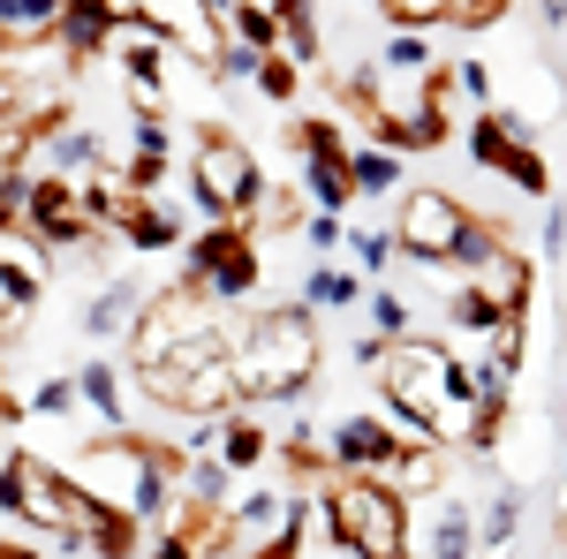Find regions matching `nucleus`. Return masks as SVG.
Returning <instances> with one entry per match:
<instances>
[{
    "mask_svg": "<svg viewBox=\"0 0 567 559\" xmlns=\"http://www.w3.org/2000/svg\"><path fill=\"white\" fill-rule=\"evenodd\" d=\"M69 484L84 491L91 507H114V515H130V521H159L167 515V462L159 454H144L136 438H122V431H106L99 446H84L76 454V469H69Z\"/></svg>",
    "mask_w": 567,
    "mask_h": 559,
    "instance_id": "f257e3e1",
    "label": "nucleus"
},
{
    "mask_svg": "<svg viewBox=\"0 0 567 559\" xmlns=\"http://www.w3.org/2000/svg\"><path fill=\"white\" fill-rule=\"evenodd\" d=\"M318 371V318L303 302H280L250 325V341L235 348V379L243 393H265V401H296Z\"/></svg>",
    "mask_w": 567,
    "mask_h": 559,
    "instance_id": "f03ea898",
    "label": "nucleus"
},
{
    "mask_svg": "<svg viewBox=\"0 0 567 559\" xmlns=\"http://www.w3.org/2000/svg\"><path fill=\"white\" fill-rule=\"evenodd\" d=\"M318 521L333 529V545L349 559H401V545H409V515L386 476H341L318 499Z\"/></svg>",
    "mask_w": 567,
    "mask_h": 559,
    "instance_id": "7ed1b4c3",
    "label": "nucleus"
},
{
    "mask_svg": "<svg viewBox=\"0 0 567 559\" xmlns=\"http://www.w3.org/2000/svg\"><path fill=\"white\" fill-rule=\"evenodd\" d=\"M0 515L31 521L45 537H84L99 507H91L61 469H45L39 454H8V462H0Z\"/></svg>",
    "mask_w": 567,
    "mask_h": 559,
    "instance_id": "20e7f679",
    "label": "nucleus"
},
{
    "mask_svg": "<svg viewBox=\"0 0 567 559\" xmlns=\"http://www.w3.org/2000/svg\"><path fill=\"white\" fill-rule=\"evenodd\" d=\"M462 227H470V213H462L446 189H409V197H401V213H393V242H401V258L439 265V272H446Z\"/></svg>",
    "mask_w": 567,
    "mask_h": 559,
    "instance_id": "39448f33",
    "label": "nucleus"
},
{
    "mask_svg": "<svg viewBox=\"0 0 567 559\" xmlns=\"http://www.w3.org/2000/svg\"><path fill=\"white\" fill-rule=\"evenodd\" d=\"M326 454H333V469H341V476H386L409 446H401V431L379 424V416H341L333 438H326Z\"/></svg>",
    "mask_w": 567,
    "mask_h": 559,
    "instance_id": "423d86ee",
    "label": "nucleus"
},
{
    "mask_svg": "<svg viewBox=\"0 0 567 559\" xmlns=\"http://www.w3.org/2000/svg\"><path fill=\"white\" fill-rule=\"evenodd\" d=\"M197 182L219 189V205L227 213H258V159H250V144H235V136H205L197 144Z\"/></svg>",
    "mask_w": 567,
    "mask_h": 559,
    "instance_id": "0eeeda50",
    "label": "nucleus"
},
{
    "mask_svg": "<svg viewBox=\"0 0 567 559\" xmlns=\"http://www.w3.org/2000/svg\"><path fill=\"white\" fill-rule=\"evenodd\" d=\"M31 227H39L45 242H91V205H84V189L76 182H31Z\"/></svg>",
    "mask_w": 567,
    "mask_h": 559,
    "instance_id": "6e6552de",
    "label": "nucleus"
},
{
    "mask_svg": "<svg viewBox=\"0 0 567 559\" xmlns=\"http://www.w3.org/2000/svg\"><path fill=\"white\" fill-rule=\"evenodd\" d=\"M446 325H454V333H484V341H499V333L515 325V302L499 296L492 280H462L454 302H446Z\"/></svg>",
    "mask_w": 567,
    "mask_h": 559,
    "instance_id": "1a4fd4ad",
    "label": "nucleus"
},
{
    "mask_svg": "<svg viewBox=\"0 0 567 559\" xmlns=\"http://www.w3.org/2000/svg\"><path fill=\"white\" fill-rule=\"evenodd\" d=\"M76 325H84V341L136 333V325H144V288H136V280H106V288L84 302V318H76Z\"/></svg>",
    "mask_w": 567,
    "mask_h": 559,
    "instance_id": "9d476101",
    "label": "nucleus"
},
{
    "mask_svg": "<svg viewBox=\"0 0 567 559\" xmlns=\"http://www.w3.org/2000/svg\"><path fill=\"white\" fill-rule=\"evenodd\" d=\"M39 136H45V167L61 174V182H69V174H99V159H106L91 122H61V114H45Z\"/></svg>",
    "mask_w": 567,
    "mask_h": 559,
    "instance_id": "9b49d317",
    "label": "nucleus"
},
{
    "mask_svg": "<svg viewBox=\"0 0 567 559\" xmlns=\"http://www.w3.org/2000/svg\"><path fill=\"white\" fill-rule=\"evenodd\" d=\"M114 31H122V8H114V0H61V39H69L76 61H84V53H106Z\"/></svg>",
    "mask_w": 567,
    "mask_h": 559,
    "instance_id": "f8f14e48",
    "label": "nucleus"
},
{
    "mask_svg": "<svg viewBox=\"0 0 567 559\" xmlns=\"http://www.w3.org/2000/svg\"><path fill=\"white\" fill-rule=\"evenodd\" d=\"M424 552L432 559H477V515L462 499H439L432 521H424Z\"/></svg>",
    "mask_w": 567,
    "mask_h": 559,
    "instance_id": "ddd939ff",
    "label": "nucleus"
},
{
    "mask_svg": "<svg viewBox=\"0 0 567 559\" xmlns=\"http://www.w3.org/2000/svg\"><path fill=\"white\" fill-rule=\"evenodd\" d=\"M515 537H523V484H492L477 515V552H507Z\"/></svg>",
    "mask_w": 567,
    "mask_h": 559,
    "instance_id": "4468645a",
    "label": "nucleus"
},
{
    "mask_svg": "<svg viewBox=\"0 0 567 559\" xmlns=\"http://www.w3.org/2000/svg\"><path fill=\"white\" fill-rule=\"evenodd\" d=\"M379 76L386 84H432V39L424 31H393L379 45Z\"/></svg>",
    "mask_w": 567,
    "mask_h": 559,
    "instance_id": "2eb2a0df",
    "label": "nucleus"
},
{
    "mask_svg": "<svg viewBox=\"0 0 567 559\" xmlns=\"http://www.w3.org/2000/svg\"><path fill=\"white\" fill-rule=\"evenodd\" d=\"M76 401H91V416L106 431L130 424V401H122V371H114V363H84V371H76Z\"/></svg>",
    "mask_w": 567,
    "mask_h": 559,
    "instance_id": "dca6fc26",
    "label": "nucleus"
},
{
    "mask_svg": "<svg viewBox=\"0 0 567 559\" xmlns=\"http://www.w3.org/2000/svg\"><path fill=\"white\" fill-rule=\"evenodd\" d=\"M349 302H363V272H349V265H318V272L303 280L310 318H333V310H349Z\"/></svg>",
    "mask_w": 567,
    "mask_h": 559,
    "instance_id": "f3484780",
    "label": "nucleus"
},
{
    "mask_svg": "<svg viewBox=\"0 0 567 559\" xmlns=\"http://www.w3.org/2000/svg\"><path fill=\"white\" fill-rule=\"evenodd\" d=\"M122 235H130L136 250H175L182 242V219L159 205V197H130V213H122Z\"/></svg>",
    "mask_w": 567,
    "mask_h": 559,
    "instance_id": "a211bd4d",
    "label": "nucleus"
},
{
    "mask_svg": "<svg viewBox=\"0 0 567 559\" xmlns=\"http://www.w3.org/2000/svg\"><path fill=\"white\" fill-rule=\"evenodd\" d=\"M258 280H265L258 250H250V242H235V250H227V258L213 265V280H205V296H213V302H250V296H258Z\"/></svg>",
    "mask_w": 567,
    "mask_h": 559,
    "instance_id": "6ab92c4d",
    "label": "nucleus"
},
{
    "mask_svg": "<svg viewBox=\"0 0 567 559\" xmlns=\"http://www.w3.org/2000/svg\"><path fill=\"white\" fill-rule=\"evenodd\" d=\"M349 182H355V197H386V189H401V152H386V144L349 152Z\"/></svg>",
    "mask_w": 567,
    "mask_h": 559,
    "instance_id": "aec40b11",
    "label": "nucleus"
},
{
    "mask_svg": "<svg viewBox=\"0 0 567 559\" xmlns=\"http://www.w3.org/2000/svg\"><path fill=\"white\" fill-rule=\"evenodd\" d=\"M227 484H235V469H227L219 454H197V462H189V484H182V499H189L197 515H219V507H227Z\"/></svg>",
    "mask_w": 567,
    "mask_h": 559,
    "instance_id": "412c9836",
    "label": "nucleus"
},
{
    "mask_svg": "<svg viewBox=\"0 0 567 559\" xmlns=\"http://www.w3.org/2000/svg\"><path fill=\"white\" fill-rule=\"evenodd\" d=\"M499 258H507V242H499L484 219H470V227L454 235V258H446V265H454V272H477V280H484V272H492Z\"/></svg>",
    "mask_w": 567,
    "mask_h": 559,
    "instance_id": "4be33fe9",
    "label": "nucleus"
},
{
    "mask_svg": "<svg viewBox=\"0 0 567 559\" xmlns=\"http://www.w3.org/2000/svg\"><path fill=\"white\" fill-rule=\"evenodd\" d=\"M227 23H235V39H243V45L280 53V15H272V0H235V8H227Z\"/></svg>",
    "mask_w": 567,
    "mask_h": 559,
    "instance_id": "5701e85b",
    "label": "nucleus"
},
{
    "mask_svg": "<svg viewBox=\"0 0 567 559\" xmlns=\"http://www.w3.org/2000/svg\"><path fill=\"white\" fill-rule=\"evenodd\" d=\"M0 31H8V39H45V31H61V0H0Z\"/></svg>",
    "mask_w": 567,
    "mask_h": 559,
    "instance_id": "b1692460",
    "label": "nucleus"
},
{
    "mask_svg": "<svg viewBox=\"0 0 567 559\" xmlns=\"http://www.w3.org/2000/svg\"><path fill=\"white\" fill-rule=\"evenodd\" d=\"M363 310H371V333H386V341H409V325H416V302L401 288H371Z\"/></svg>",
    "mask_w": 567,
    "mask_h": 559,
    "instance_id": "393cba45",
    "label": "nucleus"
},
{
    "mask_svg": "<svg viewBox=\"0 0 567 559\" xmlns=\"http://www.w3.org/2000/svg\"><path fill=\"white\" fill-rule=\"evenodd\" d=\"M235 242H243V235H235V227H227V219H219V227H205V235H197V242H189V288H205V280H213V265L227 258V250H235Z\"/></svg>",
    "mask_w": 567,
    "mask_h": 559,
    "instance_id": "a878e982",
    "label": "nucleus"
},
{
    "mask_svg": "<svg viewBox=\"0 0 567 559\" xmlns=\"http://www.w3.org/2000/svg\"><path fill=\"white\" fill-rule=\"evenodd\" d=\"M219 462H227V469H258L265 462V424H219Z\"/></svg>",
    "mask_w": 567,
    "mask_h": 559,
    "instance_id": "bb28decb",
    "label": "nucleus"
},
{
    "mask_svg": "<svg viewBox=\"0 0 567 559\" xmlns=\"http://www.w3.org/2000/svg\"><path fill=\"white\" fill-rule=\"evenodd\" d=\"M0 296H8V325H23L31 318V302H39V272L16 258H0Z\"/></svg>",
    "mask_w": 567,
    "mask_h": 559,
    "instance_id": "cd10ccee",
    "label": "nucleus"
},
{
    "mask_svg": "<svg viewBox=\"0 0 567 559\" xmlns=\"http://www.w3.org/2000/svg\"><path fill=\"white\" fill-rule=\"evenodd\" d=\"M258 69H265L258 45H243V39L213 45V76H219V84H258Z\"/></svg>",
    "mask_w": 567,
    "mask_h": 559,
    "instance_id": "c85d7f7f",
    "label": "nucleus"
},
{
    "mask_svg": "<svg viewBox=\"0 0 567 559\" xmlns=\"http://www.w3.org/2000/svg\"><path fill=\"white\" fill-rule=\"evenodd\" d=\"M499 174H507L523 197H545V189H553V174H545V159H537L529 144H507V167H499Z\"/></svg>",
    "mask_w": 567,
    "mask_h": 559,
    "instance_id": "c756f323",
    "label": "nucleus"
},
{
    "mask_svg": "<svg viewBox=\"0 0 567 559\" xmlns=\"http://www.w3.org/2000/svg\"><path fill=\"white\" fill-rule=\"evenodd\" d=\"M386 8L393 31H432V23H446V0H379Z\"/></svg>",
    "mask_w": 567,
    "mask_h": 559,
    "instance_id": "7c9ffc66",
    "label": "nucleus"
},
{
    "mask_svg": "<svg viewBox=\"0 0 567 559\" xmlns=\"http://www.w3.org/2000/svg\"><path fill=\"white\" fill-rule=\"evenodd\" d=\"M355 242V265L363 272H386V265H401V242H393L386 227H363V235H349Z\"/></svg>",
    "mask_w": 567,
    "mask_h": 559,
    "instance_id": "2f4dec72",
    "label": "nucleus"
},
{
    "mask_svg": "<svg viewBox=\"0 0 567 559\" xmlns=\"http://www.w3.org/2000/svg\"><path fill=\"white\" fill-rule=\"evenodd\" d=\"M296 84H303V76H296V61H288V53H265V69H258L265 99H296Z\"/></svg>",
    "mask_w": 567,
    "mask_h": 559,
    "instance_id": "473e14b6",
    "label": "nucleus"
},
{
    "mask_svg": "<svg viewBox=\"0 0 567 559\" xmlns=\"http://www.w3.org/2000/svg\"><path fill=\"white\" fill-rule=\"evenodd\" d=\"M31 416H76V379H45L31 393Z\"/></svg>",
    "mask_w": 567,
    "mask_h": 559,
    "instance_id": "72a5a7b5",
    "label": "nucleus"
},
{
    "mask_svg": "<svg viewBox=\"0 0 567 559\" xmlns=\"http://www.w3.org/2000/svg\"><path fill=\"white\" fill-rule=\"evenodd\" d=\"M303 242L326 258V250H341L349 242V227H341V213H310V227H303Z\"/></svg>",
    "mask_w": 567,
    "mask_h": 559,
    "instance_id": "f704fd0d",
    "label": "nucleus"
},
{
    "mask_svg": "<svg viewBox=\"0 0 567 559\" xmlns=\"http://www.w3.org/2000/svg\"><path fill=\"white\" fill-rule=\"evenodd\" d=\"M130 144L144 152V159H167V122H159V114H136V122H130Z\"/></svg>",
    "mask_w": 567,
    "mask_h": 559,
    "instance_id": "c9c22d12",
    "label": "nucleus"
},
{
    "mask_svg": "<svg viewBox=\"0 0 567 559\" xmlns=\"http://www.w3.org/2000/svg\"><path fill=\"white\" fill-rule=\"evenodd\" d=\"M499 8H507V0H446V23H470V31H477V23H492Z\"/></svg>",
    "mask_w": 567,
    "mask_h": 559,
    "instance_id": "e433bc0d",
    "label": "nucleus"
},
{
    "mask_svg": "<svg viewBox=\"0 0 567 559\" xmlns=\"http://www.w3.org/2000/svg\"><path fill=\"white\" fill-rule=\"evenodd\" d=\"M454 84H462V91L484 106V99H492V69H484V61H462V69H454Z\"/></svg>",
    "mask_w": 567,
    "mask_h": 559,
    "instance_id": "4c0bfd02",
    "label": "nucleus"
},
{
    "mask_svg": "<svg viewBox=\"0 0 567 559\" xmlns=\"http://www.w3.org/2000/svg\"><path fill=\"white\" fill-rule=\"evenodd\" d=\"M545 258H567V205H545Z\"/></svg>",
    "mask_w": 567,
    "mask_h": 559,
    "instance_id": "58836bf2",
    "label": "nucleus"
},
{
    "mask_svg": "<svg viewBox=\"0 0 567 559\" xmlns=\"http://www.w3.org/2000/svg\"><path fill=\"white\" fill-rule=\"evenodd\" d=\"M152 559H197V537H182V529H159Z\"/></svg>",
    "mask_w": 567,
    "mask_h": 559,
    "instance_id": "ea45409f",
    "label": "nucleus"
},
{
    "mask_svg": "<svg viewBox=\"0 0 567 559\" xmlns=\"http://www.w3.org/2000/svg\"><path fill=\"white\" fill-rule=\"evenodd\" d=\"M537 23L545 31H567V0H537Z\"/></svg>",
    "mask_w": 567,
    "mask_h": 559,
    "instance_id": "a19ab883",
    "label": "nucleus"
},
{
    "mask_svg": "<svg viewBox=\"0 0 567 559\" xmlns=\"http://www.w3.org/2000/svg\"><path fill=\"white\" fill-rule=\"evenodd\" d=\"M197 8H205V15H227V8H235V0H197Z\"/></svg>",
    "mask_w": 567,
    "mask_h": 559,
    "instance_id": "79ce46f5",
    "label": "nucleus"
},
{
    "mask_svg": "<svg viewBox=\"0 0 567 559\" xmlns=\"http://www.w3.org/2000/svg\"><path fill=\"white\" fill-rule=\"evenodd\" d=\"M333 559H349V552H333Z\"/></svg>",
    "mask_w": 567,
    "mask_h": 559,
    "instance_id": "37998d69",
    "label": "nucleus"
}]
</instances>
